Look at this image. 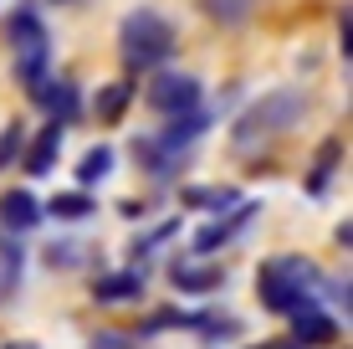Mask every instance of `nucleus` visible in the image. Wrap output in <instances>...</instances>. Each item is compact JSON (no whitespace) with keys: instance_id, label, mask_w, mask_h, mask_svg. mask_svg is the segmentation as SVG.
<instances>
[{"instance_id":"obj_1","label":"nucleus","mask_w":353,"mask_h":349,"mask_svg":"<svg viewBox=\"0 0 353 349\" xmlns=\"http://www.w3.org/2000/svg\"><path fill=\"white\" fill-rule=\"evenodd\" d=\"M6 36H10V62H16L10 72H16V82L36 98V93L52 82V31H46L41 10H36L31 0H21L6 16Z\"/></svg>"},{"instance_id":"obj_2","label":"nucleus","mask_w":353,"mask_h":349,"mask_svg":"<svg viewBox=\"0 0 353 349\" xmlns=\"http://www.w3.org/2000/svg\"><path fill=\"white\" fill-rule=\"evenodd\" d=\"M174 52H179V36H174L164 10L139 6L118 21V57H123L128 72H159Z\"/></svg>"},{"instance_id":"obj_3","label":"nucleus","mask_w":353,"mask_h":349,"mask_svg":"<svg viewBox=\"0 0 353 349\" xmlns=\"http://www.w3.org/2000/svg\"><path fill=\"white\" fill-rule=\"evenodd\" d=\"M318 283H323V272L312 267L307 257L282 252V257H266V262H261V272H256V298H261L266 314L287 319L302 298H312V287H318Z\"/></svg>"},{"instance_id":"obj_4","label":"nucleus","mask_w":353,"mask_h":349,"mask_svg":"<svg viewBox=\"0 0 353 349\" xmlns=\"http://www.w3.org/2000/svg\"><path fill=\"white\" fill-rule=\"evenodd\" d=\"M302 113H307V98H302L297 88H276V93H266V98H256L230 124V144H236V149H256V144L287 134Z\"/></svg>"},{"instance_id":"obj_5","label":"nucleus","mask_w":353,"mask_h":349,"mask_svg":"<svg viewBox=\"0 0 353 349\" xmlns=\"http://www.w3.org/2000/svg\"><path fill=\"white\" fill-rule=\"evenodd\" d=\"M143 103L154 108L159 118H179V113H194L205 108V82L194 72H179V67H159L143 88Z\"/></svg>"},{"instance_id":"obj_6","label":"nucleus","mask_w":353,"mask_h":349,"mask_svg":"<svg viewBox=\"0 0 353 349\" xmlns=\"http://www.w3.org/2000/svg\"><path fill=\"white\" fill-rule=\"evenodd\" d=\"M256 216H261V206H256V200H241L236 211H225V216H210V221H205L200 232H194V252H200V257H210V252L230 247V242H236V236L246 232L251 221H256Z\"/></svg>"},{"instance_id":"obj_7","label":"nucleus","mask_w":353,"mask_h":349,"mask_svg":"<svg viewBox=\"0 0 353 349\" xmlns=\"http://www.w3.org/2000/svg\"><path fill=\"white\" fill-rule=\"evenodd\" d=\"M287 323H292V344H297V349H318V344L338 339V319L327 314L318 298H302V303L287 314Z\"/></svg>"},{"instance_id":"obj_8","label":"nucleus","mask_w":353,"mask_h":349,"mask_svg":"<svg viewBox=\"0 0 353 349\" xmlns=\"http://www.w3.org/2000/svg\"><path fill=\"white\" fill-rule=\"evenodd\" d=\"M41 221H46V216H41V200H36V190H26V185L0 190V232L26 236V232H36Z\"/></svg>"},{"instance_id":"obj_9","label":"nucleus","mask_w":353,"mask_h":349,"mask_svg":"<svg viewBox=\"0 0 353 349\" xmlns=\"http://www.w3.org/2000/svg\"><path fill=\"white\" fill-rule=\"evenodd\" d=\"M205 129H210V108H194V113L164 118V129H159V134H149V139L159 144V149L169 154V160H179V154H185L190 144H194V139L205 134Z\"/></svg>"},{"instance_id":"obj_10","label":"nucleus","mask_w":353,"mask_h":349,"mask_svg":"<svg viewBox=\"0 0 353 349\" xmlns=\"http://www.w3.org/2000/svg\"><path fill=\"white\" fill-rule=\"evenodd\" d=\"M62 139H67V129H62V124H52V118L41 124V134H31V139H26V149H21V164H26V175H31V180H41V175H52V170H57Z\"/></svg>"},{"instance_id":"obj_11","label":"nucleus","mask_w":353,"mask_h":349,"mask_svg":"<svg viewBox=\"0 0 353 349\" xmlns=\"http://www.w3.org/2000/svg\"><path fill=\"white\" fill-rule=\"evenodd\" d=\"M36 103H41L46 113H52V124H62V129L82 118V93H77V82H72V77H52L41 93H36Z\"/></svg>"},{"instance_id":"obj_12","label":"nucleus","mask_w":353,"mask_h":349,"mask_svg":"<svg viewBox=\"0 0 353 349\" xmlns=\"http://www.w3.org/2000/svg\"><path fill=\"white\" fill-rule=\"evenodd\" d=\"M143 272L139 267H113V272H97L92 278V298L97 303H128V298H139L143 293Z\"/></svg>"},{"instance_id":"obj_13","label":"nucleus","mask_w":353,"mask_h":349,"mask_svg":"<svg viewBox=\"0 0 353 349\" xmlns=\"http://www.w3.org/2000/svg\"><path fill=\"white\" fill-rule=\"evenodd\" d=\"M169 283H174L179 293H215V287H225V267H205V262H174V267H169Z\"/></svg>"},{"instance_id":"obj_14","label":"nucleus","mask_w":353,"mask_h":349,"mask_svg":"<svg viewBox=\"0 0 353 349\" xmlns=\"http://www.w3.org/2000/svg\"><path fill=\"white\" fill-rule=\"evenodd\" d=\"M241 200H246V196H241L236 185H190L185 190V206L205 211V216H225V211H236Z\"/></svg>"},{"instance_id":"obj_15","label":"nucleus","mask_w":353,"mask_h":349,"mask_svg":"<svg viewBox=\"0 0 353 349\" xmlns=\"http://www.w3.org/2000/svg\"><path fill=\"white\" fill-rule=\"evenodd\" d=\"M41 216H57V221H88V216H97V196H92V190H57V196L41 206Z\"/></svg>"},{"instance_id":"obj_16","label":"nucleus","mask_w":353,"mask_h":349,"mask_svg":"<svg viewBox=\"0 0 353 349\" xmlns=\"http://www.w3.org/2000/svg\"><path fill=\"white\" fill-rule=\"evenodd\" d=\"M113 164H118V154L108 149V144H92V149L77 160V190H92V185H103V180L113 175Z\"/></svg>"},{"instance_id":"obj_17","label":"nucleus","mask_w":353,"mask_h":349,"mask_svg":"<svg viewBox=\"0 0 353 349\" xmlns=\"http://www.w3.org/2000/svg\"><path fill=\"white\" fill-rule=\"evenodd\" d=\"M128 103H133V82H103L97 98H92V113L103 118V124H118V118L128 113Z\"/></svg>"},{"instance_id":"obj_18","label":"nucleus","mask_w":353,"mask_h":349,"mask_svg":"<svg viewBox=\"0 0 353 349\" xmlns=\"http://www.w3.org/2000/svg\"><path fill=\"white\" fill-rule=\"evenodd\" d=\"M128 149H133V164H139L143 175H154V180L174 175V164H179V160H169V154H164V149H159V144H154L149 134H143V139H133Z\"/></svg>"},{"instance_id":"obj_19","label":"nucleus","mask_w":353,"mask_h":349,"mask_svg":"<svg viewBox=\"0 0 353 349\" xmlns=\"http://www.w3.org/2000/svg\"><path fill=\"white\" fill-rule=\"evenodd\" d=\"M169 329H194V308H154L139 323V334H169Z\"/></svg>"},{"instance_id":"obj_20","label":"nucleus","mask_w":353,"mask_h":349,"mask_svg":"<svg viewBox=\"0 0 353 349\" xmlns=\"http://www.w3.org/2000/svg\"><path fill=\"white\" fill-rule=\"evenodd\" d=\"M338 160H343V144L327 139L323 154H318V164H312V175H307V190H312V196H323V190H327V175L338 170Z\"/></svg>"},{"instance_id":"obj_21","label":"nucleus","mask_w":353,"mask_h":349,"mask_svg":"<svg viewBox=\"0 0 353 349\" xmlns=\"http://www.w3.org/2000/svg\"><path fill=\"white\" fill-rule=\"evenodd\" d=\"M21 267H26V252H21V236H0V287L21 283Z\"/></svg>"},{"instance_id":"obj_22","label":"nucleus","mask_w":353,"mask_h":349,"mask_svg":"<svg viewBox=\"0 0 353 349\" xmlns=\"http://www.w3.org/2000/svg\"><path fill=\"white\" fill-rule=\"evenodd\" d=\"M200 10L210 21H221V26H241L251 16V0H200Z\"/></svg>"},{"instance_id":"obj_23","label":"nucleus","mask_w":353,"mask_h":349,"mask_svg":"<svg viewBox=\"0 0 353 349\" xmlns=\"http://www.w3.org/2000/svg\"><path fill=\"white\" fill-rule=\"evenodd\" d=\"M21 149H26V129H21V124H6V129H0V170L21 160Z\"/></svg>"},{"instance_id":"obj_24","label":"nucleus","mask_w":353,"mask_h":349,"mask_svg":"<svg viewBox=\"0 0 353 349\" xmlns=\"http://www.w3.org/2000/svg\"><path fill=\"white\" fill-rule=\"evenodd\" d=\"M174 232H185V226H179V221H159L149 236H143V242H133V257H149V252H154V247H164Z\"/></svg>"},{"instance_id":"obj_25","label":"nucleus","mask_w":353,"mask_h":349,"mask_svg":"<svg viewBox=\"0 0 353 349\" xmlns=\"http://www.w3.org/2000/svg\"><path fill=\"white\" fill-rule=\"evenodd\" d=\"M338 52H343V67L353 62V10L343 6V16H338Z\"/></svg>"},{"instance_id":"obj_26","label":"nucleus","mask_w":353,"mask_h":349,"mask_svg":"<svg viewBox=\"0 0 353 349\" xmlns=\"http://www.w3.org/2000/svg\"><path fill=\"white\" fill-rule=\"evenodd\" d=\"M333 242H338V247H343V252L353 247V226H348V221H338V232H333Z\"/></svg>"},{"instance_id":"obj_27","label":"nucleus","mask_w":353,"mask_h":349,"mask_svg":"<svg viewBox=\"0 0 353 349\" xmlns=\"http://www.w3.org/2000/svg\"><path fill=\"white\" fill-rule=\"evenodd\" d=\"M118 211H123V216H128V221H133V216H143V211H149V206H143V200H123V206H118Z\"/></svg>"},{"instance_id":"obj_28","label":"nucleus","mask_w":353,"mask_h":349,"mask_svg":"<svg viewBox=\"0 0 353 349\" xmlns=\"http://www.w3.org/2000/svg\"><path fill=\"white\" fill-rule=\"evenodd\" d=\"M246 349H297L292 339H282V344H246Z\"/></svg>"},{"instance_id":"obj_29","label":"nucleus","mask_w":353,"mask_h":349,"mask_svg":"<svg viewBox=\"0 0 353 349\" xmlns=\"http://www.w3.org/2000/svg\"><path fill=\"white\" fill-rule=\"evenodd\" d=\"M0 349H41V344H31V339H16V344H0Z\"/></svg>"},{"instance_id":"obj_30","label":"nucleus","mask_w":353,"mask_h":349,"mask_svg":"<svg viewBox=\"0 0 353 349\" xmlns=\"http://www.w3.org/2000/svg\"><path fill=\"white\" fill-rule=\"evenodd\" d=\"M57 6H72V0H57Z\"/></svg>"}]
</instances>
